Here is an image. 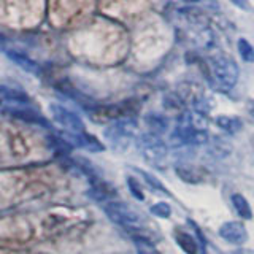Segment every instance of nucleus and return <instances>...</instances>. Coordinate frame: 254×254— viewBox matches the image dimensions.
<instances>
[{"label":"nucleus","mask_w":254,"mask_h":254,"mask_svg":"<svg viewBox=\"0 0 254 254\" xmlns=\"http://www.w3.org/2000/svg\"><path fill=\"white\" fill-rule=\"evenodd\" d=\"M210 68L213 71V83L221 91H230L237 84L240 68L237 62L227 54H213L210 58Z\"/></svg>","instance_id":"obj_1"},{"label":"nucleus","mask_w":254,"mask_h":254,"mask_svg":"<svg viewBox=\"0 0 254 254\" xmlns=\"http://www.w3.org/2000/svg\"><path fill=\"white\" fill-rule=\"evenodd\" d=\"M177 140L181 146L186 145H206L210 141V135L206 130H198L195 127L190 126L185 116L180 115L178 118V126L175 132L172 133V140Z\"/></svg>","instance_id":"obj_2"},{"label":"nucleus","mask_w":254,"mask_h":254,"mask_svg":"<svg viewBox=\"0 0 254 254\" xmlns=\"http://www.w3.org/2000/svg\"><path fill=\"white\" fill-rule=\"evenodd\" d=\"M219 237L230 245H243L248 240V232L246 227L242 224L240 221H227L219 227Z\"/></svg>","instance_id":"obj_3"},{"label":"nucleus","mask_w":254,"mask_h":254,"mask_svg":"<svg viewBox=\"0 0 254 254\" xmlns=\"http://www.w3.org/2000/svg\"><path fill=\"white\" fill-rule=\"evenodd\" d=\"M143 156H145V159L149 164L159 167L161 164H164L167 159L165 143L156 137H149L145 141V145H143Z\"/></svg>","instance_id":"obj_4"},{"label":"nucleus","mask_w":254,"mask_h":254,"mask_svg":"<svg viewBox=\"0 0 254 254\" xmlns=\"http://www.w3.org/2000/svg\"><path fill=\"white\" fill-rule=\"evenodd\" d=\"M175 172L181 178V181L190 183V185H200L205 183L208 175L202 169V167H195L192 164H178L175 165Z\"/></svg>","instance_id":"obj_5"},{"label":"nucleus","mask_w":254,"mask_h":254,"mask_svg":"<svg viewBox=\"0 0 254 254\" xmlns=\"http://www.w3.org/2000/svg\"><path fill=\"white\" fill-rule=\"evenodd\" d=\"M175 240L180 245V248L185 251L186 254H203V250L202 246L197 243L195 238L188 234L186 230H177L175 232Z\"/></svg>","instance_id":"obj_6"},{"label":"nucleus","mask_w":254,"mask_h":254,"mask_svg":"<svg viewBox=\"0 0 254 254\" xmlns=\"http://www.w3.org/2000/svg\"><path fill=\"white\" fill-rule=\"evenodd\" d=\"M216 126L219 127L221 130H224L229 135L238 133V132H242V129H243V123H242L240 118H237V116H226V115L216 118Z\"/></svg>","instance_id":"obj_7"},{"label":"nucleus","mask_w":254,"mask_h":254,"mask_svg":"<svg viewBox=\"0 0 254 254\" xmlns=\"http://www.w3.org/2000/svg\"><path fill=\"white\" fill-rule=\"evenodd\" d=\"M232 206L237 211V214L242 219H251L253 218V210L250 206V202L242 194H234L232 195Z\"/></svg>","instance_id":"obj_8"},{"label":"nucleus","mask_w":254,"mask_h":254,"mask_svg":"<svg viewBox=\"0 0 254 254\" xmlns=\"http://www.w3.org/2000/svg\"><path fill=\"white\" fill-rule=\"evenodd\" d=\"M210 154L214 156V157H226L232 153V146H230V143L224 141V140H210Z\"/></svg>","instance_id":"obj_9"},{"label":"nucleus","mask_w":254,"mask_h":254,"mask_svg":"<svg viewBox=\"0 0 254 254\" xmlns=\"http://www.w3.org/2000/svg\"><path fill=\"white\" fill-rule=\"evenodd\" d=\"M237 48H238V53H240L242 59L245 62H254V48H253V45L248 42V40H246V38H238Z\"/></svg>","instance_id":"obj_10"},{"label":"nucleus","mask_w":254,"mask_h":254,"mask_svg":"<svg viewBox=\"0 0 254 254\" xmlns=\"http://www.w3.org/2000/svg\"><path fill=\"white\" fill-rule=\"evenodd\" d=\"M151 211H153L156 216L159 218H169L170 214H172V208H170V205L169 203H165V202H161V203H156L153 208H151Z\"/></svg>","instance_id":"obj_11"},{"label":"nucleus","mask_w":254,"mask_h":254,"mask_svg":"<svg viewBox=\"0 0 254 254\" xmlns=\"http://www.w3.org/2000/svg\"><path fill=\"white\" fill-rule=\"evenodd\" d=\"M227 254H254V251L248 250V248H237L234 251H229Z\"/></svg>","instance_id":"obj_12"}]
</instances>
